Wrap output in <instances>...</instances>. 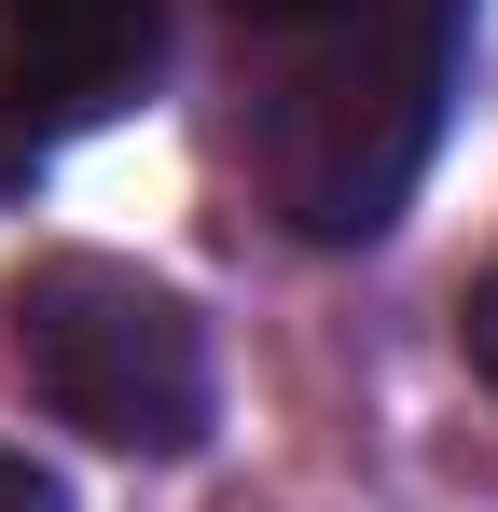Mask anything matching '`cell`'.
Listing matches in <instances>:
<instances>
[{
    "mask_svg": "<svg viewBox=\"0 0 498 512\" xmlns=\"http://www.w3.org/2000/svg\"><path fill=\"white\" fill-rule=\"evenodd\" d=\"M471 0H236V28L277 56L263 84V180L305 236H374L429 167L443 70Z\"/></svg>",
    "mask_w": 498,
    "mask_h": 512,
    "instance_id": "6da1fadb",
    "label": "cell"
},
{
    "mask_svg": "<svg viewBox=\"0 0 498 512\" xmlns=\"http://www.w3.org/2000/svg\"><path fill=\"white\" fill-rule=\"evenodd\" d=\"M0 360L56 429L111 443V457H180L208 429V333L139 263H97V250L28 263L0 291Z\"/></svg>",
    "mask_w": 498,
    "mask_h": 512,
    "instance_id": "7a4b0ae2",
    "label": "cell"
},
{
    "mask_svg": "<svg viewBox=\"0 0 498 512\" xmlns=\"http://www.w3.org/2000/svg\"><path fill=\"white\" fill-rule=\"evenodd\" d=\"M166 70V0H0V125L70 139L139 111Z\"/></svg>",
    "mask_w": 498,
    "mask_h": 512,
    "instance_id": "3957f363",
    "label": "cell"
},
{
    "mask_svg": "<svg viewBox=\"0 0 498 512\" xmlns=\"http://www.w3.org/2000/svg\"><path fill=\"white\" fill-rule=\"evenodd\" d=\"M457 333H471V374H485V388H498V263H485V277H471V305H457Z\"/></svg>",
    "mask_w": 498,
    "mask_h": 512,
    "instance_id": "277c9868",
    "label": "cell"
},
{
    "mask_svg": "<svg viewBox=\"0 0 498 512\" xmlns=\"http://www.w3.org/2000/svg\"><path fill=\"white\" fill-rule=\"evenodd\" d=\"M0 512H70V499H56V471H42V457H14V443H0Z\"/></svg>",
    "mask_w": 498,
    "mask_h": 512,
    "instance_id": "5b68a950",
    "label": "cell"
}]
</instances>
